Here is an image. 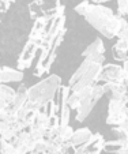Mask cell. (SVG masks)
I'll use <instances>...</instances> for the list:
<instances>
[{
    "instance_id": "6da1fadb",
    "label": "cell",
    "mask_w": 128,
    "mask_h": 154,
    "mask_svg": "<svg viewBox=\"0 0 128 154\" xmlns=\"http://www.w3.org/2000/svg\"><path fill=\"white\" fill-rule=\"evenodd\" d=\"M83 18L89 23L98 30L104 37L114 38L120 32V17L116 15L111 8L102 6L99 3L91 2L87 11L84 12Z\"/></svg>"
},
{
    "instance_id": "7a4b0ae2",
    "label": "cell",
    "mask_w": 128,
    "mask_h": 154,
    "mask_svg": "<svg viewBox=\"0 0 128 154\" xmlns=\"http://www.w3.org/2000/svg\"><path fill=\"white\" fill-rule=\"evenodd\" d=\"M61 86V79L59 75H49L44 81L35 83L30 89H27V98L25 106L32 111V109H44L52 100H55L59 89Z\"/></svg>"
},
{
    "instance_id": "3957f363",
    "label": "cell",
    "mask_w": 128,
    "mask_h": 154,
    "mask_svg": "<svg viewBox=\"0 0 128 154\" xmlns=\"http://www.w3.org/2000/svg\"><path fill=\"white\" fill-rule=\"evenodd\" d=\"M102 64L94 61L90 57H83V61L79 66V68L74 72L71 76L68 86H70L71 91L81 90L86 86H93V85L98 83V75L101 72Z\"/></svg>"
},
{
    "instance_id": "277c9868",
    "label": "cell",
    "mask_w": 128,
    "mask_h": 154,
    "mask_svg": "<svg viewBox=\"0 0 128 154\" xmlns=\"http://www.w3.org/2000/svg\"><path fill=\"white\" fill-rule=\"evenodd\" d=\"M76 91L79 93V96H81V98H82L81 106H79V109L76 111V120H78V122H83V120L90 115V112L93 111V108L96 106V104L105 94L104 85L96 83V85H93V86H86Z\"/></svg>"
},
{
    "instance_id": "5b68a950",
    "label": "cell",
    "mask_w": 128,
    "mask_h": 154,
    "mask_svg": "<svg viewBox=\"0 0 128 154\" xmlns=\"http://www.w3.org/2000/svg\"><path fill=\"white\" fill-rule=\"evenodd\" d=\"M125 76L127 74L124 72L123 67H119L116 64H106L101 68V72L98 75V83H108V82L121 83Z\"/></svg>"
},
{
    "instance_id": "8992f818",
    "label": "cell",
    "mask_w": 128,
    "mask_h": 154,
    "mask_svg": "<svg viewBox=\"0 0 128 154\" xmlns=\"http://www.w3.org/2000/svg\"><path fill=\"white\" fill-rule=\"evenodd\" d=\"M40 49V45H38L35 41L29 40L27 44L25 45V49L20 55L19 60H18V70H25V68H29L30 64H32V60L34 59L37 51Z\"/></svg>"
},
{
    "instance_id": "52a82bcc",
    "label": "cell",
    "mask_w": 128,
    "mask_h": 154,
    "mask_svg": "<svg viewBox=\"0 0 128 154\" xmlns=\"http://www.w3.org/2000/svg\"><path fill=\"white\" fill-rule=\"evenodd\" d=\"M91 138H93V132H91L89 128L83 127V128H79V130L74 131L70 142H71V145H74L75 147H79V146H83V145H86V143H89Z\"/></svg>"
},
{
    "instance_id": "ba28073f",
    "label": "cell",
    "mask_w": 128,
    "mask_h": 154,
    "mask_svg": "<svg viewBox=\"0 0 128 154\" xmlns=\"http://www.w3.org/2000/svg\"><path fill=\"white\" fill-rule=\"evenodd\" d=\"M14 97L15 90L12 87L7 86L6 83L0 85V111H6L8 106H11Z\"/></svg>"
},
{
    "instance_id": "9c48e42d",
    "label": "cell",
    "mask_w": 128,
    "mask_h": 154,
    "mask_svg": "<svg viewBox=\"0 0 128 154\" xmlns=\"http://www.w3.org/2000/svg\"><path fill=\"white\" fill-rule=\"evenodd\" d=\"M23 78V72L20 70H14L8 67H0V83L8 82H20Z\"/></svg>"
},
{
    "instance_id": "30bf717a",
    "label": "cell",
    "mask_w": 128,
    "mask_h": 154,
    "mask_svg": "<svg viewBox=\"0 0 128 154\" xmlns=\"http://www.w3.org/2000/svg\"><path fill=\"white\" fill-rule=\"evenodd\" d=\"M125 119H127V109H123V111H119V112L108 113V117H106V124L112 125V127H117V125L121 124Z\"/></svg>"
},
{
    "instance_id": "8fae6325",
    "label": "cell",
    "mask_w": 128,
    "mask_h": 154,
    "mask_svg": "<svg viewBox=\"0 0 128 154\" xmlns=\"http://www.w3.org/2000/svg\"><path fill=\"white\" fill-rule=\"evenodd\" d=\"M104 52H105L104 42H102L101 38H97V40H94L93 42H91L90 45L83 51L82 56L86 57V56H89V55H94V53H104Z\"/></svg>"
},
{
    "instance_id": "7c38bea8",
    "label": "cell",
    "mask_w": 128,
    "mask_h": 154,
    "mask_svg": "<svg viewBox=\"0 0 128 154\" xmlns=\"http://www.w3.org/2000/svg\"><path fill=\"white\" fill-rule=\"evenodd\" d=\"M48 123H49V115H48V112H45L44 109H41V111H38V113L35 115V119L32 125L42 128V130H47Z\"/></svg>"
},
{
    "instance_id": "4fadbf2b",
    "label": "cell",
    "mask_w": 128,
    "mask_h": 154,
    "mask_svg": "<svg viewBox=\"0 0 128 154\" xmlns=\"http://www.w3.org/2000/svg\"><path fill=\"white\" fill-rule=\"evenodd\" d=\"M81 102L82 98L78 91H71L70 96H68V106H70L71 111H78L79 106H81Z\"/></svg>"
},
{
    "instance_id": "5bb4252c",
    "label": "cell",
    "mask_w": 128,
    "mask_h": 154,
    "mask_svg": "<svg viewBox=\"0 0 128 154\" xmlns=\"http://www.w3.org/2000/svg\"><path fill=\"white\" fill-rule=\"evenodd\" d=\"M117 12L119 17L128 18V0H117Z\"/></svg>"
},
{
    "instance_id": "9a60e30c",
    "label": "cell",
    "mask_w": 128,
    "mask_h": 154,
    "mask_svg": "<svg viewBox=\"0 0 128 154\" xmlns=\"http://www.w3.org/2000/svg\"><path fill=\"white\" fill-rule=\"evenodd\" d=\"M112 52H113V57L116 59L117 61H124L128 59V55H127V51L121 49V48H117L116 45H113L112 48Z\"/></svg>"
},
{
    "instance_id": "2e32d148",
    "label": "cell",
    "mask_w": 128,
    "mask_h": 154,
    "mask_svg": "<svg viewBox=\"0 0 128 154\" xmlns=\"http://www.w3.org/2000/svg\"><path fill=\"white\" fill-rule=\"evenodd\" d=\"M112 132H113V135L116 137V139H127L128 138V132L123 130L121 127H119V125L112 128Z\"/></svg>"
},
{
    "instance_id": "e0dca14e",
    "label": "cell",
    "mask_w": 128,
    "mask_h": 154,
    "mask_svg": "<svg viewBox=\"0 0 128 154\" xmlns=\"http://www.w3.org/2000/svg\"><path fill=\"white\" fill-rule=\"evenodd\" d=\"M90 3H91V2H89V0H83L82 3H79L78 6L75 7V12H78L79 15H82V17H83L84 12L87 11V8H89V6H90Z\"/></svg>"
},
{
    "instance_id": "ac0fdd59",
    "label": "cell",
    "mask_w": 128,
    "mask_h": 154,
    "mask_svg": "<svg viewBox=\"0 0 128 154\" xmlns=\"http://www.w3.org/2000/svg\"><path fill=\"white\" fill-rule=\"evenodd\" d=\"M10 4L7 3L6 0H0V11H6L7 8H8Z\"/></svg>"
},
{
    "instance_id": "d6986e66",
    "label": "cell",
    "mask_w": 128,
    "mask_h": 154,
    "mask_svg": "<svg viewBox=\"0 0 128 154\" xmlns=\"http://www.w3.org/2000/svg\"><path fill=\"white\" fill-rule=\"evenodd\" d=\"M119 127H121L123 130H124V131H127V132H128V117H127V119L124 120V122L121 123V124L119 125Z\"/></svg>"
},
{
    "instance_id": "ffe728a7",
    "label": "cell",
    "mask_w": 128,
    "mask_h": 154,
    "mask_svg": "<svg viewBox=\"0 0 128 154\" xmlns=\"http://www.w3.org/2000/svg\"><path fill=\"white\" fill-rule=\"evenodd\" d=\"M121 67H123V70H124V72L128 75V59L123 61V66H121Z\"/></svg>"
},
{
    "instance_id": "44dd1931",
    "label": "cell",
    "mask_w": 128,
    "mask_h": 154,
    "mask_svg": "<svg viewBox=\"0 0 128 154\" xmlns=\"http://www.w3.org/2000/svg\"><path fill=\"white\" fill-rule=\"evenodd\" d=\"M116 154H128V147H121L116 151Z\"/></svg>"
},
{
    "instance_id": "7402d4cb",
    "label": "cell",
    "mask_w": 128,
    "mask_h": 154,
    "mask_svg": "<svg viewBox=\"0 0 128 154\" xmlns=\"http://www.w3.org/2000/svg\"><path fill=\"white\" fill-rule=\"evenodd\" d=\"M93 3H99V4H102V3H105V2H109V0H91Z\"/></svg>"
}]
</instances>
